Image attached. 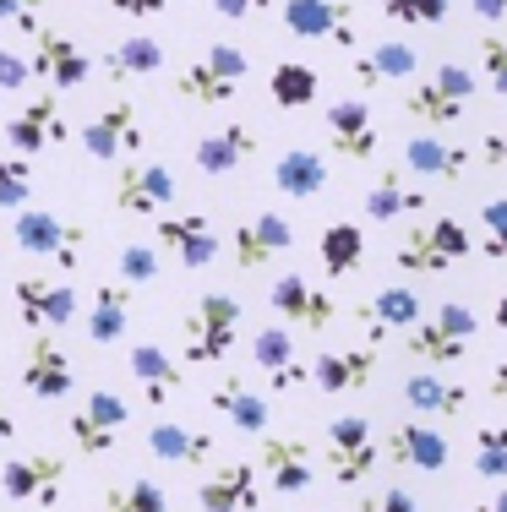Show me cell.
<instances>
[{
	"label": "cell",
	"instance_id": "1",
	"mask_svg": "<svg viewBox=\"0 0 507 512\" xmlns=\"http://www.w3.org/2000/svg\"><path fill=\"white\" fill-rule=\"evenodd\" d=\"M475 71L458 66V60H442V66H431L426 82H409L404 93V115L415 120L420 131H453L458 120L469 115V104H475Z\"/></svg>",
	"mask_w": 507,
	"mask_h": 512
},
{
	"label": "cell",
	"instance_id": "2",
	"mask_svg": "<svg viewBox=\"0 0 507 512\" xmlns=\"http://www.w3.org/2000/svg\"><path fill=\"white\" fill-rule=\"evenodd\" d=\"M246 71H251V55L240 50V44L213 39L208 50H202V55L175 77V93H180L186 104H197V109H219V104H235Z\"/></svg>",
	"mask_w": 507,
	"mask_h": 512
},
{
	"label": "cell",
	"instance_id": "3",
	"mask_svg": "<svg viewBox=\"0 0 507 512\" xmlns=\"http://www.w3.org/2000/svg\"><path fill=\"white\" fill-rule=\"evenodd\" d=\"M11 246L33 262H60L71 273L88 251V229L66 213H50V207H17L11 213Z\"/></svg>",
	"mask_w": 507,
	"mask_h": 512
},
{
	"label": "cell",
	"instance_id": "4",
	"mask_svg": "<svg viewBox=\"0 0 507 512\" xmlns=\"http://www.w3.org/2000/svg\"><path fill=\"white\" fill-rule=\"evenodd\" d=\"M235 327H240V300L224 295V289H208V295L191 300V311L180 316V355L186 365H219L229 349H235Z\"/></svg>",
	"mask_w": 507,
	"mask_h": 512
},
{
	"label": "cell",
	"instance_id": "5",
	"mask_svg": "<svg viewBox=\"0 0 507 512\" xmlns=\"http://www.w3.org/2000/svg\"><path fill=\"white\" fill-rule=\"evenodd\" d=\"M279 22L306 44H333V50H360V17L355 0H284Z\"/></svg>",
	"mask_w": 507,
	"mask_h": 512
},
{
	"label": "cell",
	"instance_id": "6",
	"mask_svg": "<svg viewBox=\"0 0 507 512\" xmlns=\"http://www.w3.org/2000/svg\"><path fill=\"white\" fill-rule=\"evenodd\" d=\"M322 458H328V474L338 485H360V480H366V474L382 463V442H377V431H371L366 414H338V420H328Z\"/></svg>",
	"mask_w": 507,
	"mask_h": 512
},
{
	"label": "cell",
	"instance_id": "7",
	"mask_svg": "<svg viewBox=\"0 0 507 512\" xmlns=\"http://www.w3.org/2000/svg\"><path fill=\"white\" fill-rule=\"evenodd\" d=\"M82 300L66 278H44V273H22L17 278V322L33 333H66L77 322Z\"/></svg>",
	"mask_w": 507,
	"mask_h": 512
},
{
	"label": "cell",
	"instance_id": "8",
	"mask_svg": "<svg viewBox=\"0 0 507 512\" xmlns=\"http://www.w3.org/2000/svg\"><path fill=\"white\" fill-rule=\"evenodd\" d=\"M175 197H180V186L169 175V164H159V158H120L115 164V207L126 218L164 213Z\"/></svg>",
	"mask_w": 507,
	"mask_h": 512
},
{
	"label": "cell",
	"instance_id": "9",
	"mask_svg": "<svg viewBox=\"0 0 507 512\" xmlns=\"http://www.w3.org/2000/svg\"><path fill=\"white\" fill-rule=\"evenodd\" d=\"M257 474L279 496H306L317 469H311V442L295 431H262L257 436Z\"/></svg>",
	"mask_w": 507,
	"mask_h": 512
},
{
	"label": "cell",
	"instance_id": "10",
	"mask_svg": "<svg viewBox=\"0 0 507 512\" xmlns=\"http://www.w3.org/2000/svg\"><path fill=\"white\" fill-rule=\"evenodd\" d=\"M126 420H131V404L120 393H110V387H99V393H88L66 414V436H71V447H77L82 458H104L115 447V431Z\"/></svg>",
	"mask_w": 507,
	"mask_h": 512
},
{
	"label": "cell",
	"instance_id": "11",
	"mask_svg": "<svg viewBox=\"0 0 507 512\" xmlns=\"http://www.w3.org/2000/svg\"><path fill=\"white\" fill-rule=\"evenodd\" d=\"M142 115L131 99H115L104 104L99 115L82 126V148H88L93 164H120V158H142Z\"/></svg>",
	"mask_w": 507,
	"mask_h": 512
},
{
	"label": "cell",
	"instance_id": "12",
	"mask_svg": "<svg viewBox=\"0 0 507 512\" xmlns=\"http://www.w3.org/2000/svg\"><path fill=\"white\" fill-rule=\"evenodd\" d=\"M289 246H295V224H289L284 213H246L235 224V235H229V262H235L240 273H262V267L279 262Z\"/></svg>",
	"mask_w": 507,
	"mask_h": 512
},
{
	"label": "cell",
	"instance_id": "13",
	"mask_svg": "<svg viewBox=\"0 0 507 512\" xmlns=\"http://www.w3.org/2000/svg\"><path fill=\"white\" fill-rule=\"evenodd\" d=\"M71 137V126L60 120V93L55 88H39L28 104L17 109V115L6 120V142L17 158H33L44 148H60V142Z\"/></svg>",
	"mask_w": 507,
	"mask_h": 512
},
{
	"label": "cell",
	"instance_id": "14",
	"mask_svg": "<svg viewBox=\"0 0 507 512\" xmlns=\"http://www.w3.org/2000/svg\"><path fill=\"white\" fill-rule=\"evenodd\" d=\"M475 164H480L475 148L453 142L448 131H415V137L404 142V175H415V180H442V186H453V180H464Z\"/></svg>",
	"mask_w": 507,
	"mask_h": 512
},
{
	"label": "cell",
	"instance_id": "15",
	"mask_svg": "<svg viewBox=\"0 0 507 512\" xmlns=\"http://www.w3.org/2000/svg\"><path fill=\"white\" fill-rule=\"evenodd\" d=\"M28 39H33V55H28L33 82H50L55 93H66V88H82V82L93 77V60L77 39H66V33H55V28H39V33H28Z\"/></svg>",
	"mask_w": 507,
	"mask_h": 512
},
{
	"label": "cell",
	"instance_id": "16",
	"mask_svg": "<svg viewBox=\"0 0 507 512\" xmlns=\"http://www.w3.org/2000/svg\"><path fill=\"white\" fill-rule=\"evenodd\" d=\"M322 126H328V148L344 158V164H371L377 158V115H371L366 99H333L328 115H322Z\"/></svg>",
	"mask_w": 507,
	"mask_h": 512
},
{
	"label": "cell",
	"instance_id": "17",
	"mask_svg": "<svg viewBox=\"0 0 507 512\" xmlns=\"http://www.w3.org/2000/svg\"><path fill=\"white\" fill-rule=\"evenodd\" d=\"M60 485H66V458L60 453H22L0 469V491L28 507H55Z\"/></svg>",
	"mask_w": 507,
	"mask_h": 512
},
{
	"label": "cell",
	"instance_id": "18",
	"mask_svg": "<svg viewBox=\"0 0 507 512\" xmlns=\"http://www.w3.org/2000/svg\"><path fill=\"white\" fill-rule=\"evenodd\" d=\"M22 387H28L39 404H60V398L77 393V371H71L66 349L55 333H33L28 355H22Z\"/></svg>",
	"mask_w": 507,
	"mask_h": 512
},
{
	"label": "cell",
	"instance_id": "19",
	"mask_svg": "<svg viewBox=\"0 0 507 512\" xmlns=\"http://www.w3.org/2000/svg\"><path fill=\"white\" fill-rule=\"evenodd\" d=\"M382 458H388L393 469H409V474H442L448 458H453V447H448V436H442L431 420H404V425L388 431Z\"/></svg>",
	"mask_w": 507,
	"mask_h": 512
},
{
	"label": "cell",
	"instance_id": "20",
	"mask_svg": "<svg viewBox=\"0 0 507 512\" xmlns=\"http://www.w3.org/2000/svg\"><path fill=\"white\" fill-rule=\"evenodd\" d=\"M202 512H257L262 507V474L257 463H219L197 480Z\"/></svg>",
	"mask_w": 507,
	"mask_h": 512
},
{
	"label": "cell",
	"instance_id": "21",
	"mask_svg": "<svg viewBox=\"0 0 507 512\" xmlns=\"http://www.w3.org/2000/svg\"><path fill=\"white\" fill-rule=\"evenodd\" d=\"M268 306L279 311L289 327H306V333H322V327H333V316H338L328 289H317L311 278H300V273H279V278H273Z\"/></svg>",
	"mask_w": 507,
	"mask_h": 512
},
{
	"label": "cell",
	"instance_id": "22",
	"mask_svg": "<svg viewBox=\"0 0 507 512\" xmlns=\"http://www.w3.org/2000/svg\"><path fill=\"white\" fill-rule=\"evenodd\" d=\"M262 148V137H257V126H213V131H202L197 142H191V164L202 169V175H229V169H246L251 158H257Z\"/></svg>",
	"mask_w": 507,
	"mask_h": 512
},
{
	"label": "cell",
	"instance_id": "23",
	"mask_svg": "<svg viewBox=\"0 0 507 512\" xmlns=\"http://www.w3.org/2000/svg\"><path fill=\"white\" fill-rule=\"evenodd\" d=\"M153 240L180 256V267H208L219 256V229L208 213H164L153 224Z\"/></svg>",
	"mask_w": 507,
	"mask_h": 512
},
{
	"label": "cell",
	"instance_id": "24",
	"mask_svg": "<svg viewBox=\"0 0 507 512\" xmlns=\"http://www.w3.org/2000/svg\"><path fill=\"white\" fill-rule=\"evenodd\" d=\"M377 376V344H349V349H322L311 360V382L317 393H360Z\"/></svg>",
	"mask_w": 507,
	"mask_h": 512
},
{
	"label": "cell",
	"instance_id": "25",
	"mask_svg": "<svg viewBox=\"0 0 507 512\" xmlns=\"http://www.w3.org/2000/svg\"><path fill=\"white\" fill-rule=\"evenodd\" d=\"M251 360L268 371V387L273 393H289V387L311 382V365L300 360V344L289 327H262L257 338H251Z\"/></svg>",
	"mask_w": 507,
	"mask_h": 512
},
{
	"label": "cell",
	"instance_id": "26",
	"mask_svg": "<svg viewBox=\"0 0 507 512\" xmlns=\"http://www.w3.org/2000/svg\"><path fill=\"white\" fill-rule=\"evenodd\" d=\"M426 316V306H420V295L409 284H388L377 289V295L360 306V327H366V344H382L388 333H409V327Z\"/></svg>",
	"mask_w": 507,
	"mask_h": 512
},
{
	"label": "cell",
	"instance_id": "27",
	"mask_svg": "<svg viewBox=\"0 0 507 512\" xmlns=\"http://www.w3.org/2000/svg\"><path fill=\"white\" fill-rule=\"evenodd\" d=\"M208 404L219 420H229L240 436H262V431H273V404L257 393V387H246L240 376H224V382H213V393H208Z\"/></svg>",
	"mask_w": 507,
	"mask_h": 512
},
{
	"label": "cell",
	"instance_id": "28",
	"mask_svg": "<svg viewBox=\"0 0 507 512\" xmlns=\"http://www.w3.org/2000/svg\"><path fill=\"white\" fill-rule=\"evenodd\" d=\"M148 453L159 463H175V469H208L219 442H213V431H191L180 420H159V425H148Z\"/></svg>",
	"mask_w": 507,
	"mask_h": 512
},
{
	"label": "cell",
	"instance_id": "29",
	"mask_svg": "<svg viewBox=\"0 0 507 512\" xmlns=\"http://www.w3.org/2000/svg\"><path fill=\"white\" fill-rule=\"evenodd\" d=\"M415 71H420V55H415V44H404V39H377L371 50L355 55V82H360V88L409 82Z\"/></svg>",
	"mask_w": 507,
	"mask_h": 512
},
{
	"label": "cell",
	"instance_id": "30",
	"mask_svg": "<svg viewBox=\"0 0 507 512\" xmlns=\"http://www.w3.org/2000/svg\"><path fill=\"white\" fill-rule=\"evenodd\" d=\"M126 365H131V376L142 382V393H148V404H153V409L169 404V393H175V387L186 382V365L169 355L164 344H148V338H142V344H131Z\"/></svg>",
	"mask_w": 507,
	"mask_h": 512
},
{
	"label": "cell",
	"instance_id": "31",
	"mask_svg": "<svg viewBox=\"0 0 507 512\" xmlns=\"http://www.w3.org/2000/svg\"><path fill=\"white\" fill-rule=\"evenodd\" d=\"M404 404L415 409L420 420H458V414L469 409V387H458L437 371H415L404 382Z\"/></svg>",
	"mask_w": 507,
	"mask_h": 512
},
{
	"label": "cell",
	"instance_id": "32",
	"mask_svg": "<svg viewBox=\"0 0 507 512\" xmlns=\"http://www.w3.org/2000/svg\"><path fill=\"white\" fill-rule=\"evenodd\" d=\"M404 213H426V191L409 186L404 169H377V180L366 186V218L371 224H393Z\"/></svg>",
	"mask_w": 507,
	"mask_h": 512
},
{
	"label": "cell",
	"instance_id": "33",
	"mask_svg": "<svg viewBox=\"0 0 507 512\" xmlns=\"http://www.w3.org/2000/svg\"><path fill=\"white\" fill-rule=\"evenodd\" d=\"M153 71H164V44L153 33H126L104 50V77L110 82H142Z\"/></svg>",
	"mask_w": 507,
	"mask_h": 512
},
{
	"label": "cell",
	"instance_id": "34",
	"mask_svg": "<svg viewBox=\"0 0 507 512\" xmlns=\"http://www.w3.org/2000/svg\"><path fill=\"white\" fill-rule=\"evenodd\" d=\"M273 186H279L289 202H311V197L328 191V164L311 148H289V153H279V164H273Z\"/></svg>",
	"mask_w": 507,
	"mask_h": 512
},
{
	"label": "cell",
	"instance_id": "35",
	"mask_svg": "<svg viewBox=\"0 0 507 512\" xmlns=\"http://www.w3.org/2000/svg\"><path fill=\"white\" fill-rule=\"evenodd\" d=\"M317 256H322V273L328 278L360 273V262H366V229L349 224V218H333V224L322 229V240H317Z\"/></svg>",
	"mask_w": 507,
	"mask_h": 512
},
{
	"label": "cell",
	"instance_id": "36",
	"mask_svg": "<svg viewBox=\"0 0 507 512\" xmlns=\"http://www.w3.org/2000/svg\"><path fill=\"white\" fill-rule=\"evenodd\" d=\"M126 327H131V289L120 284H104L99 278V289H93V306H88V338L93 344H115V338H126Z\"/></svg>",
	"mask_w": 507,
	"mask_h": 512
},
{
	"label": "cell",
	"instance_id": "37",
	"mask_svg": "<svg viewBox=\"0 0 507 512\" xmlns=\"http://www.w3.org/2000/svg\"><path fill=\"white\" fill-rule=\"evenodd\" d=\"M317 93H322V77L306 66V60H279V66H273L268 99L279 109H306V104H317Z\"/></svg>",
	"mask_w": 507,
	"mask_h": 512
},
{
	"label": "cell",
	"instance_id": "38",
	"mask_svg": "<svg viewBox=\"0 0 507 512\" xmlns=\"http://www.w3.org/2000/svg\"><path fill=\"white\" fill-rule=\"evenodd\" d=\"M404 355L437 371V365H458V360H464V355H469V344H458L453 333H442L437 322H426V316H420V322L404 333Z\"/></svg>",
	"mask_w": 507,
	"mask_h": 512
},
{
	"label": "cell",
	"instance_id": "39",
	"mask_svg": "<svg viewBox=\"0 0 507 512\" xmlns=\"http://www.w3.org/2000/svg\"><path fill=\"white\" fill-rule=\"evenodd\" d=\"M393 267L398 273H409V278H431V273H448V256H442L437 246H431V235H426V218H420L415 229H409L404 240H398V251H393Z\"/></svg>",
	"mask_w": 507,
	"mask_h": 512
},
{
	"label": "cell",
	"instance_id": "40",
	"mask_svg": "<svg viewBox=\"0 0 507 512\" xmlns=\"http://www.w3.org/2000/svg\"><path fill=\"white\" fill-rule=\"evenodd\" d=\"M93 512H169V496L153 480H115Z\"/></svg>",
	"mask_w": 507,
	"mask_h": 512
},
{
	"label": "cell",
	"instance_id": "41",
	"mask_svg": "<svg viewBox=\"0 0 507 512\" xmlns=\"http://www.w3.org/2000/svg\"><path fill=\"white\" fill-rule=\"evenodd\" d=\"M475 480H486V485L507 480V425L475 431Z\"/></svg>",
	"mask_w": 507,
	"mask_h": 512
},
{
	"label": "cell",
	"instance_id": "42",
	"mask_svg": "<svg viewBox=\"0 0 507 512\" xmlns=\"http://www.w3.org/2000/svg\"><path fill=\"white\" fill-rule=\"evenodd\" d=\"M382 17L404 22V28H442L453 11V0H377Z\"/></svg>",
	"mask_w": 507,
	"mask_h": 512
},
{
	"label": "cell",
	"instance_id": "43",
	"mask_svg": "<svg viewBox=\"0 0 507 512\" xmlns=\"http://www.w3.org/2000/svg\"><path fill=\"white\" fill-rule=\"evenodd\" d=\"M28 197H33V169H28V158L0 153V213H17V207H28Z\"/></svg>",
	"mask_w": 507,
	"mask_h": 512
},
{
	"label": "cell",
	"instance_id": "44",
	"mask_svg": "<svg viewBox=\"0 0 507 512\" xmlns=\"http://www.w3.org/2000/svg\"><path fill=\"white\" fill-rule=\"evenodd\" d=\"M115 267H120V284H126V289L159 284V251H153V246H142V240H131V246L115 256Z\"/></svg>",
	"mask_w": 507,
	"mask_h": 512
},
{
	"label": "cell",
	"instance_id": "45",
	"mask_svg": "<svg viewBox=\"0 0 507 512\" xmlns=\"http://www.w3.org/2000/svg\"><path fill=\"white\" fill-rule=\"evenodd\" d=\"M426 235H431V246H437L448 262H458V256H469L475 251V235H469L464 224H458L453 213H437V218H426Z\"/></svg>",
	"mask_w": 507,
	"mask_h": 512
},
{
	"label": "cell",
	"instance_id": "46",
	"mask_svg": "<svg viewBox=\"0 0 507 512\" xmlns=\"http://www.w3.org/2000/svg\"><path fill=\"white\" fill-rule=\"evenodd\" d=\"M431 322H437L442 333H453L458 344H475V338H480V316H475V306H469V300H437Z\"/></svg>",
	"mask_w": 507,
	"mask_h": 512
},
{
	"label": "cell",
	"instance_id": "47",
	"mask_svg": "<svg viewBox=\"0 0 507 512\" xmlns=\"http://www.w3.org/2000/svg\"><path fill=\"white\" fill-rule=\"evenodd\" d=\"M480 246H486V256H497V262H507V197H491L486 207H480Z\"/></svg>",
	"mask_w": 507,
	"mask_h": 512
},
{
	"label": "cell",
	"instance_id": "48",
	"mask_svg": "<svg viewBox=\"0 0 507 512\" xmlns=\"http://www.w3.org/2000/svg\"><path fill=\"white\" fill-rule=\"evenodd\" d=\"M480 77L491 82V93H502V99H507V39H502V33L480 39Z\"/></svg>",
	"mask_w": 507,
	"mask_h": 512
},
{
	"label": "cell",
	"instance_id": "49",
	"mask_svg": "<svg viewBox=\"0 0 507 512\" xmlns=\"http://www.w3.org/2000/svg\"><path fill=\"white\" fill-rule=\"evenodd\" d=\"M33 82V66L28 55H17L11 44H0V93H22Z\"/></svg>",
	"mask_w": 507,
	"mask_h": 512
},
{
	"label": "cell",
	"instance_id": "50",
	"mask_svg": "<svg viewBox=\"0 0 507 512\" xmlns=\"http://www.w3.org/2000/svg\"><path fill=\"white\" fill-rule=\"evenodd\" d=\"M355 512H420V502H415V491H409V485H388V491L366 496Z\"/></svg>",
	"mask_w": 507,
	"mask_h": 512
},
{
	"label": "cell",
	"instance_id": "51",
	"mask_svg": "<svg viewBox=\"0 0 507 512\" xmlns=\"http://www.w3.org/2000/svg\"><path fill=\"white\" fill-rule=\"evenodd\" d=\"M39 6L44 0H0V22H17L22 33H39Z\"/></svg>",
	"mask_w": 507,
	"mask_h": 512
},
{
	"label": "cell",
	"instance_id": "52",
	"mask_svg": "<svg viewBox=\"0 0 507 512\" xmlns=\"http://www.w3.org/2000/svg\"><path fill=\"white\" fill-rule=\"evenodd\" d=\"M475 158L486 169H507V131H486V137H480V148H475Z\"/></svg>",
	"mask_w": 507,
	"mask_h": 512
},
{
	"label": "cell",
	"instance_id": "53",
	"mask_svg": "<svg viewBox=\"0 0 507 512\" xmlns=\"http://www.w3.org/2000/svg\"><path fill=\"white\" fill-rule=\"evenodd\" d=\"M104 6H110L115 17H159L169 0H104Z\"/></svg>",
	"mask_w": 507,
	"mask_h": 512
},
{
	"label": "cell",
	"instance_id": "54",
	"mask_svg": "<svg viewBox=\"0 0 507 512\" xmlns=\"http://www.w3.org/2000/svg\"><path fill=\"white\" fill-rule=\"evenodd\" d=\"M273 0H213V11L219 17H229V22H240V17H257V11H268Z\"/></svg>",
	"mask_w": 507,
	"mask_h": 512
},
{
	"label": "cell",
	"instance_id": "55",
	"mask_svg": "<svg viewBox=\"0 0 507 512\" xmlns=\"http://www.w3.org/2000/svg\"><path fill=\"white\" fill-rule=\"evenodd\" d=\"M469 11H475L480 22H502L507 17V0H469Z\"/></svg>",
	"mask_w": 507,
	"mask_h": 512
},
{
	"label": "cell",
	"instance_id": "56",
	"mask_svg": "<svg viewBox=\"0 0 507 512\" xmlns=\"http://www.w3.org/2000/svg\"><path fill=\"white\" fill-rule=\"evenodd\" d=\"M17 436V420H11V409H6V393H0V447Z\"/></svg>",
	"mask_w": 507,
	"mask_h": 512
},
{
	"label": "cell",
	"instance_id": "57",
	"mask_svg": "<svg viewBox=\"0 0 507 512\" xmlns=\"http://www.w3.org/2000/svg\"><path fill=\"white\" fill-rule=\"evenodd\" d=\"M475 512H507V485H502L497 496H491V502H475Z\"/></svg>",
	"mask_w": 507,
	"mask_h": 512
},
{
	"label": "cell",
	"instance_id": "58",
	"mask_svg": "<svg viewBox=\"0 0 507 512\" xmlns=\"http://www.w3.org/2000/svg\"><path fill=\"white\" fill-rule=\"evenodd\" d=\"M491 393H502V398H507V360L497 365V371H491Z\"/></svg>",
	"mask_w": 507,
	"mask_h": 512
},
{
	"label": "cell",
	"instance_id": "59",
	"mask_svg": "<svg viewBox=\"0 0 507 512\" xmlns=\"http://www.w3.org/2000/svg\"><path fill=\"white\" fill-rule=\"evenodd\" d=\"M491 322H497L502 333H507V289H502V295H497V311H491Z\"/></svg>",
	"mask_w": 507,
	"mask_h": 512
}]
</instances>
